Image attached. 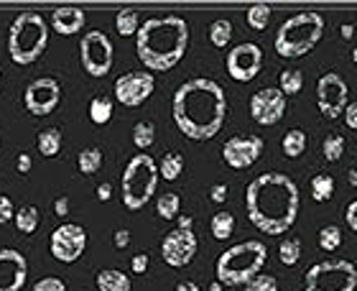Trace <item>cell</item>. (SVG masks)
Instances as JSON below:
<instances>
[{
  "mask_svg": "<svg viewBox=\"0 0 357 291\" xmlns=\"http://www.w3.org/2000/svg\"><path fill=\"white\" fill-rule=\"evenodd\" d=\"M128 243H130V232H128V230H118V232H115V246H118V248H128Z\"/></svg>",
  "mask_w": 357,
  "mask_h": 291,
  "instance_id": "obj_48",
  "label": "cell"
},
{
  "mask_svg": "<svg viewBox=\"0 0 357 291\" xmlns=\"http://www.w3.org/2000/svg\"><path fill=\"white\" fill-rule=\"evenodd\" d=\"M0 90H3V75H0Z\"/></svg>",
  "mask_w": 357,
  "mask_h": 291,
  "instance_id": "obj_55",
  "label": "cell"
},
{
  "mask_svg": "<svg viewBox=\"0 0 357 291\" xmlns=\"http://www.w3.org/2000/svg\"><path fill=\"white\" fill-rule=\"evenodd\" d=\"M344 123L350 130H357V103L347 105V110H344Z\"/></svg>",
  "mask_w": 357,
  "mask_h": 291,
  "instance_id": "obj_44",
  "label": "cell"
},
{
  "mask_svg": "<svg viewBox=\"0 0 357 291\" xmlns=\"http://www.w3.org/2000/svg\"><path fill=\"white\" fill-rule=\"evenodd\" d=\"M306 291H355L357 266L347 258H329L314 263L304 276Z\"/></svg>",
  "mask_w": 357,
  "mask_h": 291,
  "instance_id": "obj_8",
  "label": "cell"
},
{
  "mask_svg": "<svg viewBox=\"0 0 357 291\" xmlns=\"http://www.w3.org/2000/svg\"><path fill=\"white\" fill-rule=\"evenodd\" d=\"M245 291H278V281L273 276H268V274H258L245 284Z\"/></svg>",
  "mask_w": 357,
  "mask_h": 291,
  "instance_id": "obj_38",
  "label": "cell"
},
{
  "mask_svg": "<svg viewBox=\"0 0 357 291\" xmlns=\"http://www.w3.org/2000/svg\"><path fill=\"white\" fill-rule=\"evenodd\" d=\"M178 209H181V200H178V194L166 192L156 200V212H158L161 220H176Z\"/></svg>",
  "mask_w": 357,
  "mask_h": 291,
  "instance_id": "obj_31",
  "label": "cell"
},
{
  "mask_svg": "<svg viewBox=\"0 0 357 291\" xmlns=\"http://www.w3.org/2000/svg\"><path fill=\"white\" fill-rule=\"evenodd\" d=\"M61 100V87L54 77H38L26 87L23 92V105L31 115L36 118H44V115H52L56 110V105Z\"/></svg>",
  "mask_w": 357,
  "mask_h": 291,
  "instance_id": "obj_13",
  "label": "cell"
},
{
  "mask_svg": "<svg viewBox=\"0 0 357 291\" xmlns=\"http://www.w3.org/2000/svg\"><path fill=\"white\" fill-rule=\"evenodd\" d=\"M174 123L186 138L192 141H209L215 138L227 118V97L215 80L194 77L186 80L172 100Z\"/></svg>",
  "mask_w": 357,
  "mask_h": 291,
  "instance_id": "obj_1",
  "label": "cell"
},
{
  "mask_svg": "<svg viewBox=\"0 0 357 291\" xmlns=\"http://www.w3.org/2000/svg\"><path fill=\"white\" fill-rule=\"evenodd\" d=\"M225 286L220 284V281H212V284H209V291H222Z\"/></svg>",
  "mask_w": 357,
  "mask_h": 291,
  "instance_id": "obj_53",
  "label": "cell"
},
{
  "mask_svg": "<svg viewBox=\"0 0 357 291\" xmlns=\"http://www.w3.org/2000/svg\"><path fill=\"white\" fill-rule=\"evenodd\" d=\"M344 220H347V225H350V230L357 232V200H352L350 204H347V209H344Z\"/></svg>",
  "mask_w": 357,
  "mask_h": 291,
  "instance_id": "obj_42",
  "label": "cell"
},
{
  "mask_svg": "<svg viewBox=\"0 0 357 291\" xmlns=\"http://www.w3.org/2000/svg\"><path fill=\"white\" fill-rule=\"evenodd\" d=\"M352 61L357 64V49H352Z\"/></svg>",
  "mask_w": 357,
  "mask_h": 291,
  "instance_id": "obj_54",
  "label": "cell"
},
{
  "mask_svg": "<svg viewBox=\"0 0 357 291\" xmlns=\"http://www.w3.org/2000/svg\"><path fill=\"white\" fill-rule=\"evenodd\" d=\"M278 90L283 95H298L304 90V75L301 69H283L281 77H278Z\"/></svg>",
  "mask_w": 357,
  "mask_h": 291,
  "instance_id": "obj_27",
  "label": "cell"
},
{
  "mask_svg": "<svg viewBox=\"0 0 357 291\" xmlns=\"http://www.w3.org/2000/svg\"><path fill=\"white\" fill-rule=\"evenodd\" d=\"M156 141V126L149 123V120H141V123H135L133 126V143L138 146L141 151L151 149Z\"/></svg>",
  "mask_w": 357,
  "mask_h": 291,
  "instance_id": "obj_33",
  "label": "cell"
},
{
  "mask_svg": "<svg viewBox=\"0 0 357 291\" xmlns=\"http://www.w3.org/2000/svg\"><path fill=\"white\" fill-rule=\"evenodd\" d=\"M209 230L215 235L217 240H227L235 232V215L232 212H215L212 223H209Z\"/></svg>",
  "mask_w": 357,
  "mask_h": 291,
  "instance_id": "obj_26",
  "label": "cell"
},
{
  "mask_svg": "<svg viewBox=\"0 0 357 291\" xmlns=\"http://www.w3.org/2000/svg\"><path fill=\"white\" fill-rule=\"evenodd\" d=\"M77 166H79V172L84 177H92V174L100 172V166H102V151L100 149H84L79 151V156H77Z\"/></svg>",
  "mask_w": 357,
  "mask_h": 291,
  "instance_id": "obj_30",
  "label": "cell"
},
{
  "mask_svg": "<svg viewBox=\"0 0 357 291\" xmlns=\"http://www.w3.org/2000/svg\"><path fill=\"white\" fill-rule=\"evenodd\" d=\"M38 223H41L38 207H33V204H23V207L15 209V227H18V232L31 235V232H36Z\"/></svg>",
  "mask_w": 357,
  "mask_h": 291,
  "instance_id": "obj_22",
  "label": "cell"
},
{
  "mask_svg": "<svg viewBox=\"0 0 357 291\" xmlns=\"http://www.w3.org/2000/svg\"><path fill=\"white\" fill-rule=\"evenodd\" d=\"M321 151H324V158L335 164L344 154V138L340 133H329L327 138H324V143H321Z\"/></svg>",
  "mask_w": 357,
  "mask_h": 291,
  "instance_id": "obj_37",
  "label": "cell"
},
{
  "mask_svg": "<svg viewBox=\"0 0 357 291\" xmlns=\"http://www.w3.org/2000/svg\"><path fill=\"white\" fill-rule=\"evenodd\" d=\"M112 118V100L110 97H92V103H89V120L97 123V126H105V123H110Z\"/></svg>",
  "mask_w": 357,
  "mask_h": 291,
  "instance_id": "obj_28",
  "label": "cell"
},
{
  "mask_svg": "<svg viewBox=\"0 0 357 291\" xmlns=\"http://www.w3.org/2000/svg\"><path fill=\"white\" fill-rule=\"evenodd\" d=\"M209 200L215 202V204H222L227 200V184H215V187L209 189Z\"/></svg>",
  "mask_w": 357,
  "mask_h": 291,
  "instance_id": "obj_43",
  "label": "cell"
},
{
  "mask_svg": "<svg viewBox=\"0 0 357 291\" xmlns=\"http://www.w3.org/2000/svg\"><path fill=\"white\" fill-rule=\"evenodd\" d=\"M158 179H161L158 164L149 156V154H138V156H133L130 161H128L126 172H123V181H120L123 204H126L130 212L143 209L151 202L153 192H156Z\"/></svg>",
  "mask_w": 357,
  "mask_h": 291,
  "instance_id": "obj_7",
  "label": "cell"
},
{
  "mask_svg": "<svg viewBox=\"0 0 357 291\" xmlns=\"http://www.w3.org/2000/svg\"><path fill=\"white\" fill-rule=\"evenodd\" d=\"M49 248H52V255L56 261H61V263L79 261L84 253V248H87V230L77 223L59 225V227L52 232Z\"/></svg>",
  "mask_w": 357,
  "mask_h": 291,
  "instance_id": "obj_11",
  "label": "cell"
},
{
  "mask_svg": "<svg viewBox=\"0 0 357 291\" xmlns=\"http://www.w3.org/2000/svg\"><path fill=\"white\" fill-rule=\"evenodd\" d=\"M115 29H118L120 36H138V31H141V21H138V13L130 10V8H123L118 10L115 15Z\"/></svg>",
  "mask_w": 357,
  "mask_h": 291,
  "instance_id": "obj_25",
  "label": "cell"
},
{
  "mask_svg": "<svg viewBox=\"0 0 357 291\" xmlns=\"http://www.w3.org/2000/svg\"><path fill=\"white\" fill-rule=\"evenodd\" d=\"M245 21L253 31H266L268 23H271V6H268V3H255V6H250L245 13Z\"/></svg>",
  "mask_w": 357,
  "mask_h": 291,
  "instance_id": "obj_29",
  "label": "cell"
},
{
  "mask_svg": "<svg viewBox=\"0 0 357 291\" xmlns=\"http://www.w3.org/2000/svg\"><path fill=\"white\" fill-rule=\"evenodd\" d=\"M176 291H199V286L194 284V281H181V284L176 286Z\"/></svg>",
  "mask_w": 357,
  "mask_h": 291,
  "instance_id": "obj_51",
  "label": "cell"
},
{
  "mask_svg": "<svg viewBox=\"0 0 357 291\" xmlns=\"http://www.w3.org/2000/svg\"><path fill=\"white\" fill-rule=\"evenodd\" d=\"M209 41H212L215 49H225V46L232 41V23L225 21V18L212 23V26H209Z\"/></svg>",
  "mask_w": 357,
  "mask_h": 291,
  "instance_id": "obj_32",
  "label": "cell"
},
{
  "mask_svg": "<svg viewBox=\"0 0 357 291\" xmlns=\"http://www.w3.org/2000/svg\"><path fill=\"white\" fill-rule=\"evenodd\" d=\"M84 23H87V13H84L82 8L64 6L54 10L49 26H52L59 36H75V33H79V31L84 29Z\"/></svg>",
  "mask_w": 357,
  "mask_h": 291,
  "instance_id": "obj_19",
  "label": "cell"
},
{
  "mask_svg": "<svg viewBox=\"0 0 357 291\" xmlns=\"http://www.w3.org/2000/svg\"><path fill=\"white\" fill-rule=\"evenodd\" d=\"M347 179H350L352 187H357V169H350V174H347Z\"/></svg>",
  "mask_w": 357,
  "mask_h": 291,
  "instance_id": "obj_52",
  "label": "cell"
},
{
  "mask_svg": "<svg viewBox=\"0 0 357 291\" xmlns=\"http://www.w3.org/2000/svg\"><path fill=\"white\" fill-rule=\"evenodd\" d=\"M324 36V18L319 13H296L275 31V54L283 59H296L317 49Z\"/></svg>",
  "mask_w": 357,
  "mask_h": 291,
  "instance_id": "obj_6",
  "label": "cell"
},
{
  "mask_svg": "<svg viewBox=\"0 0 357 291\" xmlns=\"http://www.w3.org/2000/svg\"><path fill=\"white\" fill-rule=\"evenodd\" d=\"M352 36H355V26H352V23H344V26H342V38H344V41H350Z\"/></svg>",
  "mask_w": 357,
  "mask_h": 291,
  "instance_id": "obj_50",
  "label": "cell"
},
{
  "mask_svg": "<svg viewBox=\"0 0 357 291\" xmlns=\"http://www.w3.org/2000/svg\"><path fill=\"white\" fill-rule=\"evenodd\" d=\"M197 248H199V243H197L194 230H181V227H176V230H172L161 240V258H164V263H169L172 269H184V266H189V263L194 261Z\"/></svg>",
  "mask_w": 357,
  "mask_h": 291,
  "instance_id": "obj_15",
  "label": "cell"
},
{
  "mask_svg": "<svg viewBox=\"0 0 357 291\" xmlns=\"http://www.w3.org/2000/svg\"><path fill=\"white\" fill-rule=\"evenodd\" d=\"M15 220V207H13V200L6 197V194H0V225L10 223Z\"/></svg>",
  "mask_w": 357,
  "mask_h": 291,
  "instance_id": "obj_40",
  "label": "cell"
},
{
  "mask_svg": "<svg viewBox=\"0 0 357 291\" xmlns=\"http://www.w3.org/2000/svg\"><path fill=\"white\" fill-rule=\"evenodd\" d=\"M97 289L100 291H130V276L118 269H102L97 274Z\"/></svg>",
  "mask_w": 357,
  "mask_h": 291,
  "instance_id": "obj_20",
  "label": "cell"
},
{
  "mask_svg": "<svg viewBox=\"0 0 357 291\" xmlns=\"http://www.w3.org/2000/svg\"><path fill=\"white\" fill-rule=\"evenodd\" d=\"M49 23L41 13L36 10H26L18 13L8 29V54L15 64H33L36 59H41V54L49 46Z\"/></svg>",
  "mask_w": 357,
  "mask_h": 291,
  "instance_id": "obj_4",
  "label": "cell"
},
{
  "mask_svg": "<svg viewBox=\"0 0 357 291\" xmlns=\"http://www.w3.org/2000/svg\"><path fill=\"white\" fill-rule=\"evenodd\" d=\"M268 261V248L261 240H245L227 248L217 258V281L222 286H245L261 274Z\"/></svg>",
  "mask_w": 357,
  "mask_h": 291,
  "instance_id": "obj_5",
  "label": "cell"
},
{
  "mask_svg": "<svg viewBox=\"0 0 357 291\" xmlns=\"http://www.w3.org/2000/svg\"><path fill=\"white\" fill-rule=\"evenodd\" d=\"M79 59H82V69L89 77H105L115 61L112 41L102 31H87L79 41Z\"/></svg>",
  "mask_w": 357,
  "mask_h": 291,
  "instance_id": "obj_9",
  "label": "cell"
},
{
  "mask_svg": "<svg viewBox=\"0 0 357 291\" xmlns=\"http://www.w3.org/2000/svg\"><path fill=\"white\" fill-rule=\"evenodd\" d=\"M350 105V87L337 72H327L317 82V107L324 118H340Z\"/></svg>",
  "mask_w": 357,
  "mask_h": 291,
  "instance_id": "obj_10",
  "label": "cell"
},
{
  "mask_svg": "<svg viewBox=\"0 0 357 291\" xmlns=\"http://www.w3.org/2000/svg\"><path fill=\"white\" fill-rule=\"evenodd\" d=\"M298 207H301L298 187L286 174H261L245 189L248 220L266 235L289 232L291 225L296 223Z\"/></svg>",
  "mask_w": 357,
  "mask_h": 291,
  "instance_id": "obj_2",
  "label": "cell"
},
{
  "mask_svg": "<svg viewBox=\"0 0 357 291\" xmlns=\"http://www.w3.org/2000/svg\"><path fill=\"white\" fill-rule=\"evenodd\" d=\"M278 258L283 266H296L301 261V240L298 238H286L278 246Z\"/></svg>",
  "mask_w": 357,
  "mask_h": 291,
  "instance_id": "obj_35",
  "label": "cell"
},
{
  "mask_svg": "<svg viewBox=\"0 0 357 291\" xmlns=\"http://www.w3.org/2000/svg\"><path fill=\"white\" fill-rule=\"evenodd\" d=\"M263 154L261 135H232L222 146V158L230 169H248Z\"/></svg>",
  "mask_w": 357,
  "mask_h": 291,
  "instance_id": "obj_16",
  "label": "cell"
},
{
  "mask_svg": "<svg viewBox=\"0 0 357 291\" xmlns=\"http://www.w3.org/2000/svg\"><path fill=\"white\" fill-rule=\"evenodd\" d=\"M15 166H18V174H29L31 166H33V161H31L29 154H18V158H15Z\"/></svg>",
  "mask_w": 357,
  "mask_h": 291,
  "instance_id": "obj_45",
  "label": "cell"
},
{
  "mask_svg": "<svg viewBox=\"0 0 357 291\" xmlns=\"http://www.w3.org/2000/svg\"><path fill=\"white\" fill-rule=\"evenodd\" d=\"M31 291H67V284L56 276H46L41 281H36Z\"/></svg>",
  "mask_w": 357,
  "mask_h": 291,
  "instance_id": "obj_39",
  "label": "cell"
},
{
  "mask_svg": "<svg viewBox=\"0 0 357 291\" xmlns=\"http://www.w3.org/2000/svg\"><path fill=\"white\" fill-rule=\"evenodd\" d=\"M29 278V261L15 248H0V291H23Z\"/></svg>",
  "mask_w": 357,
  "mask_h": 291,
  "instance_id": "obj_18",
  "label": "cell"
},
{
  "mask_svg": "<svg viewBox=\"0 0 357 291\" xmlns=\"http://www.w3.org/2000/svg\"><path fill=\"white\" fill-rule=\"evenodd\" d=\"M112 197V187L110 184H107V181H105V184H100V187H97V200L100 202H107Z\"/></svg>",
  "mask_w": 357,
  "mask_h": 291,
  "instance_id": "obj_47",
  "label": "cell"
},
{
  "mask_svg": "<svg viewBox=\"0 0 357 291\" xmlns=\"http://www.w3.org/2000/svg\"><path fill=\"white\" fill-rule=\"evenodd\" d=\"M54 212H56L59 217L69 215V200L67 197H56V202H54Z\"/></svg>",
  "mask_w": 357,
  "mask_h": 291,
  "instance_id": "obj_46",
  "label": "cell"
},
{
  "mask_svg": "<svg viewBox=\"0 0 357 291\" xmlns=\"http://www.w3.org/2000/svg\"><path fill=\"white\" fill-rule=\"evenodd\" d=\"M36 143H38L41 156L54 158L61 151V130H59V128H44V130L38 133Z\"/></svg>",
  "mask_w": 357,
  "mask_h": 291,
  "instance_id": "obj_21",
  "label": "cell"
},
{
  "mask_svg": "<svg viewBox=\"0 0 357 291\" xmlns=\"http://www.w3.org/2000/svg\"><path fill=\"white\" fill-rule=\"evenodd\" d=\"M263 67V49L253 41L238 44L235 49H230L227 54V75L235 82H250L261 75Z\"/></svg>",
  "mask_w": 357,
  "mask_h": 291,
  "instance_id": "obj_14",
  "label": "cell"
},
{
  "mask_svg": "<svg viewBox=\"0 0 357 291\" xmlns=\"http://www.w3.org/2000/svg\"><path fill=\"white\" fill-rule=\"evenodd\" d=\"M176 220H178V227H181V230H192L194 220H192L189 215H178Z\"/></svg>",
  "mask_w": 357,
  "mask_h": 291,
  "instance_id": "obj_49",
  "label": "cell"
},
{
  "mask_svg": "<svg viewBox=\"0 0 357 291\" xmlns=\"http://www.w3.org/2000/svg\"><path fill=\"white\" fill-rule=\"evenodd\" d=\"M156 90V80L153 72L149 69H138V72H128V75L118 77L115 82V100L126 107H138L149 100Z\"/></svg>",
  "mask_w": 357,
  "mask_h": 291,
  "instance_id": "obj_12",
  "label": "cell"
},
{
  "mask_svg": "<svg viewBox=\"0 0 357 291\" xmlns=\"http://www.w3.org/2000/svg\"><path fill=\"white\" fill-rule=\"evenodd\" d=\"M286 115V95L275 87H263L250 97V118L261 126H273Z\"/></svg>",
  "mask_w": 357,
  "mask_h": 291,
  "instance_id": "obj_17",
  "label": "cell"
},
{
  "mask_svg": "<svg viewBox=\"0 0 357 291\" xmlns=\"http://www.w3.org/2000/svg\"><path fill=\"white\" fill-rule=\"evenodd\" d=\"M189 49V23L181 15H158L143 23L135 36V52L149 72H169Z\"/></svg>",
  "mask_w": 357,
  "mask_h": 291,
  "instance_id": "obj_3",
  "label": "cell"
},
{
  "mask_svg": "<svg viewBox=\"0 0 357 291\" xmlns=\"http://www.w3.org/2000/svg\"><path fill=\"white\" fill-rule=\"evenodd\" d=\"M149 263H151L149 253H135L133 261H130V271L141 276V274H146V271H149Z\"/></svg>",
  "mask_w": 357,
  "mask_h": 291,
  "instance_id": "obj_41",
  "label": "cell"
},
{
  "mask_svg": "<svg viewBox=\"0 0 357 291\" xmlns=\"http://www.w3.org/2000/svg\"><path fill=\"white\" fill-rule=\"evenodd\" d=\"M340 246H342V230L337 225H324L319 230V248L327 253H335Z\"/></svg>",
  "mask_w": 357,
  "mask_h": 291,
  "instance_id": "obj_36",
  "label": "cell"
},
{
  "mask_svg": "<svg viewBox=\"0 0 357 291\" xmlns=\"http://www.w3.org/2000/svg\"><path fill=\"white\" fill-rule=\"evenodd\" d=\"M281 149L289 158H298L306 151V133L301 130V128H291L289 133L283 135Z\"/></svg>",
  "mask_w": 357,
  "mask_h": 291,
  "instance_id": "obj_24",
  "label": "cell"
},
{
  "mask_svg": "<svg viewBox=\"0 0 357 291\" xmlns=\"http://www.w3.org/2000/svg\"><path fill=\"white\" fill-rule=\"evenodd\" d=\"M158 172H161V179L166 181H176L184 172V156L176 154V151H169L164 158H161V164H158Z\"/></svg>",
  "mask_w": 357,
  "mask_h": 291,
  "instance_id": "obj_23",
  "label": "cell"
},
{
  "mask_svg": "<svg viewBox=\"0 0 357 291\" xmlns=\"http://www.w3.org/2000/svg\"><path fill=\"white\" fill-rule=\"evenodd\" d=\"M335 194V179L329 174H317L312 179V197L314 202H329Z\"/></svg>",
  "mask_w": 357,
  "mask_h": 291,
  "instance_id": "obj_34",
  "label": "cell"
}]
</instances>
